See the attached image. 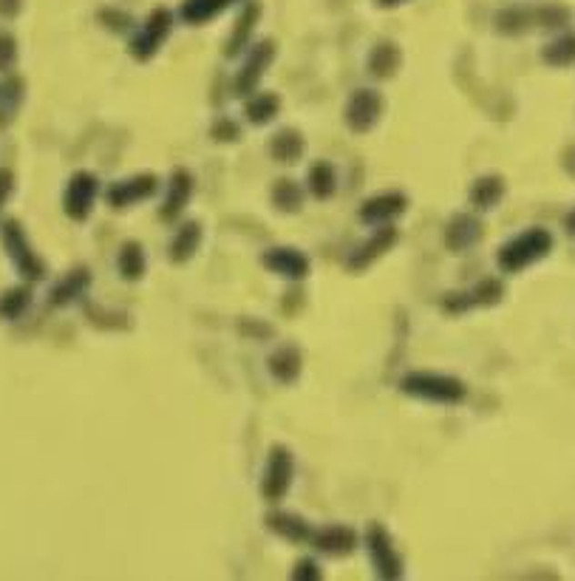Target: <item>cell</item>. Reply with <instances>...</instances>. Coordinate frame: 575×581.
Returning a JSON list of instances; mask_svg holds the SVG:
<instances>
[{
    "mask_svg": "<svg viewBox=\"0 0 575 581\" xmlns=\"http://www.w3.org/2000/svg\"><path fill=\"white\" fill-rule=\"evenodd\" d=\"M94 199H96V179L91 174H77L68 182L63 205H66V213L71 215V219L83 222V219H88Z\"/></svg>",
    "mask_w": 575,
    "mask_h": 581,
    "instance_id": "obj_6",
    "label": "cell"
},
{
    "mask_svg": "<svg viewBox=\"0 0 575 581\" xmlns=\"http://www.w3.org/2000/svg\"><path fill=\"white\" fill-rule=\"evenodd\" d=\"M12 190H15V176H12V171H0V207L6 205V199L12 196Z\"/></svg>",
    "mask_w": 575,
    "mask_h": 581,
    "instance_id": "obj_33",
    "label": "cell"
},
{
    "mask_svg": "<svg viewBox=\"0 0 575 581\" xmlns=\"http://www.w3.org/2000/svg\"><path fill=\"white\" fill-rule=\"evenodd\" d=\"M309 187H312V193H315L318 199H327L329 193L335 190V171H332L327 162L315 165L312 171H309Z\"/></svg>",
    "mask_w": 575,
    "mask_h": 581,
    "instance_id": "obj_25",
    "label": "cell"
},
{
    "mask_svg": "<svg viewBox=\"0 0 575 581\" xmlns=\"http://www.w3.org/2000/svg\"><path fill=\"white\" fill-rule=\"evenodd\" d=\"M20 12V0H0V15L4 17H15Z\"/></svg>",
    "mask_w": 575,
    "mask_h": 581,
    "instance_id": "obj_34",
    "label": "cell"
},
{
    "mask_svg": "<svg viewBox=\"0 0 575 581\" xmlns=\"http://www.w3.org/2000/svg\"><path fill=\"white\" fill-rule=\"evenodd\" d=\"M403 392L419 400L429 403H442V406H454L462 403L468 389L462 386V380L448 377V375H437V372H411L403 377Z\"/></svg>",
    "mask_w": 575,
    "mask_h": 581,
    "instance_id": "obj_1",
    "label": "cell"
},
{
    "mask_svg": "<svg viewBox=\"0 0 575 581\" xmlns=\"http://www.w3.org/2000/svg\"><path fill=\"white\" fill-rule=\"evenodd\" d=\"M292 578H320V570L312 559H301L298 567L292 570Z\"/></svg>",
    "mask_w": 575,
    "mask_h": 581,
    "instance_id": "obj_32",
    "label": "cell"
},
{
    "mask_svg": "<svg viewBox=\"0 0 575 581\" xmlns=\"http://www.w3.org/2000/svg\"><path fill=\"white\" fill-rule=\"evenodd\" d=\"M380 4H399V0H380Z\"/></svg>",
    "mask_w": 575,
    "mask_h": 581,
    "instance_id": "obj_36",
    "label": "cell"
},
{
    "mask_svg": "<svg viewBox=\"0 0 575 581\" xmlns=\"http://www.w3.org/2000/svg\"><path fill=\"white\" fill-rule=\"evenodd\" d=\"M269 372L275 380L292 383L298 375H301V355H298V349H292V346H281L269 357Z\"/></svg>",
    "mask_w": 575,
    "mask_h": 581,
    "instance_id": "obj_14",
    "label": "cell"
},
{
    "mask_svg": "<svg viewBox=\"0 0 575 581\" xmlns=\"http://www.w3.org/2000/svg\"><path fill=\"white\" fill-rule=\"evenodd\" d=\"M272 199L281 210H298V205H301V190H298L289 179H278V185L272 190Z\"/></svg>",
    "mask_w": 575,
    "mask_h": 581,
    "instance_id": "obj_30",
    "label": "cell"
},
{
    "mask_svg": "<svg viewBox=\"0 0 575 581\" xmlns=\"http://www.w3.org/2000/svg\"><path fill=\"white\" fill-rule=\"evenodd\" d=\"M482 235V227L477 219H470V215H457L454 225L448 227V241H451L454 253H462V247L468 245H477Z\"/></svg>",
    "mask_w": 575,
    "mask_h": 581,
    "instance_id": "obj_15",
    "label": "cell"
},
{
    "mask_svg": "<svg viewBox=\"0 0 575 581\" xmlns=\"http://www.w3.org/2000/svg\"><path fill=\"white\" fill-rule=\"evenodd\" d=\"M267 525L289 542H312V534H315V530L295 514H272L267 519Z\"/></svg>",
    "mask_w": 575,
    "mask_h": 581,
    "instance_id": "obj_13",
    "label": "cell"
},
{
    "mask_svg": "<svg viewBox=\"0 0 575 581\" xmlns=\"http://www.w3.org/2000/svg\"><path fill=\"white\" fill-rule=\"evenodd\" d=\"M397 60H399L397 48L391 43H383L380 48H374V55H371V71L378 77H388V75H394Z\"/></svg>",
    "mask_w": 575,
    "mask_h": 581,
    "instance_id": "obj_29",
    "label": "cell"
},
{
    "mask_svg": "<svg viewBox=\"0 0 575 581\" xmlns=\"http://www.w3.org/2000/svg\"><path fill=\"white\" fill-rule=\"evenodd\" d=\"M119 270H122L125 278H134V281L145 273V255H142V247H139V245H125V247H122Z\"/></svg>",
    "mask_w": 575,
    "mask_h": 581,
    "instance_id": "obj_27",
    "label": "cell"
},
{
    "mask_svg": "<svg viewBox=\"0 0 575 581\" xmlns=\"http://www.w3.org/2000/svg\"><path fill=\"white\" fill-rule=\"evenodd\" d=\"M502 193H505L502 179H499V176H485V179H479L477 185H473L470 199H473V205H477V207L488 210V207H496V205H499V199H502Z\"/></svg>",
    "mask_w": 575,
    "mask_h": 581,
    "instance_id": "obj_16",
    "label": "cell"
},
{
    "mask_svg": "<svg viewBox=\"0 0 575 581\" xmlns=\"http://www.w3.org/2000/svg\"><path fill=\"white\" fill-rule=\"evenodd\" d=\"M264 264L278 275H287V278H304L309 264L301 253L295 250H287V247H275L269 255H264Z\"/></svg>",
    "mask_w": 575,
    "mask_h": 581,
    "instance_id": "obj_11",
    "label": "cell"
},
{
    "mask_svg": "<svg viewBox=\"0 0 575 581\" xmlns=\"http://www.w3.org/2000/svg\"><path fill=\"white\" fill-rule=\"evenodd\" d=\"M564 227H567V233H570V235H575V210H572V213L567 215V219H564Z\"/></svg>",
    "mask_w": 575,
    "mask_h": 581,
    "instance_id": "obj_35",
    "label": "cell"
},
{
    "mask_svg": "<svg viewBox=\"0 0 575 581\" xmlns=\"http://www.w3.org/2000/svg\"><path fill=\"white\" fill-rule=\"evenodd\" d=\"M292 471H295L292 454L287 448H281V446H275L272 454H269V459H267L264 486H261L267 502H281L287 496V491L292 486Z\"/></svg>",
    "mask_w": 575,
    "mask_h": 581,
    "instance_id": "obj_5",
    "label": "cell"
},
{
    "mask_svg": "<svg viewBox=\"0 0 575 581\" xmlns=\"http://www.w3.org/2000/svg\"><path fill=\"white\" fill-rule=\"evenodd\" d=\"M269 57H272V43H264V48H258V52H256L253 57H249L247 68L241 71V77H238V91H241V94H247L249 88H253V85L258 83L261 65L269 63Z\"/></svg>",
    "mask_w": 575,
    "mask_h": 581,
    "instance_id": "obj_21",
    "label": "cell"
},
{
    "mask_svg": "<svg viewBox=\"0 0 575 581\" xmlns=\"http://www.w3.org/2000/svg\"><path fill=\"white\" fill-rule=\"evenodd\" d=\"M550 250H553V235L541 227H533L528 233L516 235L513 241H508L502 253H499V264H502L505 273H521L524 267H530V264L544 258Z\"/></svg>",
    "mask_w": 575,
    "mask_h": 581,
    "instance_id": "obj_2",
    "label": "cell"
},
{
    "mask_svg": "<svg viewBox=\"0 0 575 581\" xmlns=\"http://www.w3.org/2000/svg\"><path fill=\"white\" fill-rule=\"evenodd\" d=\"M154 190H156V176H139V179H128V182L114 185L108 190V199L114 202V207H128V205L147 199Z\"/></svg>",
    "mask_w": 575,
    "mask_h": 581,
    "instance_id": "obj_10",
    "label": "cell"
},
{
    "mask_svg": "<svg viewBox=\"0 0 575 581\" xmlns=\"http://www.w3.org/2000/svg\"><path fill=\"white\" fill-rule=\"evenodd\" d=\"M247 114H249V119H253L256 125L269 123V119L278 114V96H275V94H258L256 100L247 105Z\"/></svg>",
    "mask_w": 575,
    "mask_h": 581,
    "instance_id": "obj_23",
    "label": "cell"
},
{
    "mask_svg": "<svg viewBox=\"0 0 575 581\" xmlns=\"http://www.w3.org/2000/svg\"><path fill=\"white\" fill-rule=\"evenodd\" d=\"M366 545H368V553H371V562H374V570H378L380 578H399L403 576V559H399L397 553V545L391 542L388 530L383 525H368L366 530Z\"/></svg>",
    "mask_w": 575,
    "mask_h": 581,
    "instance_id": "obj_3",
    "label": "cell"
},
{
    "mask_svg": "<svg viewBox=\"0 0 575 581\" xmlns=\"http://www.w3.org/2000/svg\"><path fill=\"white\" fill-rule=\"evenodd\" d=\"M544 60L553 63V65H567L575 63V35H567L556 43H550L544 48Z\"/></svg>",
    "mask_w": 575,
    "mask_h": 581,
    "instance_id": "obj_28",
    "label": "cell"
},
{
    "mask_svg": "<svg viewBox=\"0 0 575 581\" xmlns=\"http://www.w3.org/2000/svg\"><path fill=\"white\" fill-rule=\"evenodd\" d=\"M29 301H32V293L26 286L12 289V293H6L4 298H0V315H4L6 321H15L17 315H23V309L29 306Z\"/></svg>",
    "mask_w": 575,
    "mask_h": 581,
    "instance_id": "obj_26",
    "label": "cell"
},
{
    "mask_svg": "<svg viewBox=\"0 0 575 581\" xmlns=\"http://www.w3.org/2000/svg\"><path fill=\"white\" fill-rule=\"evenodd\" d=\"M198 238H202V230H198V225H185L177 238H173V245H170V258L173 261H187L196 247H198Z\"/></svg>",
    "mask_w": 575,
    "mask_h": 581,
    "instance_id": "obj_20",
    "label": "cell"
},
{
    "mask_svg": "<svg viewBox=\"0 0 575 581\" xmlns=\"http://www.w3.org/2000/svg\"><path fill=\"white\" fill-rule=\"evenodd\" d=\"M88 270H77V273H71L66 281H60L57 286H55V293H52V304L55 306H63V304H68V301H74L77 296H83V289L88 286Z\"/></svg>",
    "mask_w": 575,
    "mask_h": 581,
    "instance_id": "obj_17",
    "label": "cell"
},
{
    "mask_svg": "<svg viewBox=\"0 0 575 581\" xmlns=\"http://www.w3.org/2000/svg\"><path fill=\"white\" fill-rule=\"evenodd\" d=\"M15 57H17V48H15L12 35L0 32V71H9L12 63H15Z\"/></svg>",
    "mask_w": 575,
    "mask_h": 581,
    "instance_id": "obj_31",
    "label": "cell"
},
{
    "mask_svg": "<svg viewBox=\"0 0 575 581\" xmlns=\"http://www.w3.org/2000/svg\"><path fill=\"white\" fill-rule=\"evenodd\" d=\"M380 108H383V100L374 91L363 88L352 96V103H348V125H352L355 131H368L374 123H378L380 116Z\"/></svg>",
    "mask_w": 575,
    "mask_h": 581,
    "instance_id": "obj_7",
    "label": "cell"
},
{
    "mask_svg": "<svg viewBox=\"0 0 575 581\" xmlns=\"http://www.w3.org/2000/svg\"><path fill=\"white\" fill-rule=\"evenodd\" d=\"M190 190H193V185H190V176H187L185 171H179L177 176H173L170 199H167V205H165V210H162V215H165V219H173V215H177V213L185 207V202H187V196H190Z\"/></svg>",
    "mask_w": 575,
    "mask_h": 581,
    "instance_id": "obj_22",
    "label": "cell"
},
{
    "mask_svg": "<svg viewBox=\"0 0 575 581\" xmlns=\"http://www.w3.org/2000/svg\"><path fill=\"white\" fill-rule=\"evenodd\" d=\"M230 4H233V0H187L185 17L193 20V23H202V20L218 15L221 9H227Z\"/></svg>",
    "mask_w": 575,
    "mask_h": 581,
    "instance_id": "obj_24",
    "label": "cell"
},
{
    "mask_svg": "<svg viewBox=\"0 0 575 581\" xmlns=\"http://www.w3.org/2000/svg\"><path fill=\"white\" fill-rule=\"evenodd\" d=\"M403 210H406V196H399V193H383V196L368 199L360 215H363L366 222L380 225L386 219H394V215L403 213Z\"/></svg>",
    "mask_w": 575,
    "mask_h": 581,
    "instance_id": "obj_12",
    "label": "cell"
},
{
    "mask_svg": "<svg viewBox=\"0 0 575 581\" xmlns=\"http://www.w3.org/2000/svg\"><path fill=\"white\" fill-rule=\"evenodd\" d=\"M312 542H315L323 553H329V556H346V553L355 550L358 534H355L352 527H346V525H327V527L315 530Z\"/></svg>",
    "mask_w": 575,
    "mask_h": 581,
    "instance_id": "obj_8",
    "label": "cell"
},
{
    "mask_svg": "<svg viewBox=\"0 0 575 581\" xmlns=\"http://www.w3.org/2000/svg\"><path fill=\"white\" fill-rule=\"evenodd\" d=\"M4 247L9 250V255H12V261H15V267H17V273L20 275H26L29 281H37V278H43V261L37 258V253L29 247V241H26V233L20 230V225L17 222H6L4 225Z\"/></svg>",
    "mask_w": 575,
    "mask_h": 581,
    "instance_id": "obj_4",
    "label": "cell"
},
{
    "mask_svg": "<svg viewBox=\"0 0 575 581\" xmlns=\"http://www.w3.org/2000/svg\"><path fill=\"white\" fill-rule=\"evenodd\" d=\"M167 32H170V15H167L165 9H159L156 15H151V20H147L145 32L136 37V43H134V55H136L139 60L151 57V55L156 52V48H159V43L167 37Z\"/></svg>",
    "mask_w": 575,
    "mask_h": 581,
    "instance_id": "obj_9",
    "label": "cell"
},
{
    "mask_svg": "<svg viewBox=\"0 0 575 581\" xmlns=\"http://www.w3.org/2000/svg\"><path fill=\"white\" fill-rule=\"evenodd\" d=\"M269 151H272V156L278 159V162H295L298 156L304 154V139L298 136L295 131H281L278 136L272 139Z\"/></svg>",
    "mask_w": 575,
    "mask_h": 581,
    "instance_id": "obj_18",
    "label": "cell"
},
{
    "mask_svg": "<svg viewBox=\"0 0 575 581\" xmlns=\"http://www.w3.org/2000/svg\"><path fill=\"white\" fill-rule=\"evenodd\" d=\"M397 238V233L391 230V227H383L378 235H374L371 241H368V245L363 247V250H358L355 253V258L352 261H348V267H366V264H371L374 258H378L388 245H391V241Z\"/></svg>",
    "mask_w": 575,
    "mask_h": 581,
    "instance_id": "obj_19",
    "label": "cell"
}]
</instances>
